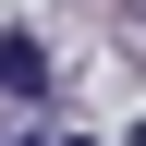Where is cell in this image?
<instances>
[{
    "mask_svg": "<svg viewBox=\"0 0 146 146\" xmlns=\"http://www.w3.org/2000/svg\"><path fill=\"white\" fill-rule=\"evenodd\" d=\"M61 146H98V134H61Z\"/></svg>",
    "mask_w": 146,
    "mask_h": 146,
    "instance_id": "cell-2",
    "label": "cell"
},
{
    "mask_svg": "<svg viewBox=\"0 0 146 146\" xmlns=\"http://www.w3.org/2000/svg\"><path fill=\"white\" fill-rule=\"evenodd\" d=\"M0 98H49V49L25 25H0Z\"/></svg>",
    "mask_w": 146,
    "mask_h": 146,
    "instance_id": "cell-1",
    "label": "cell"
},
{
    "mask_svg": "<svg viewBox=\"0 0 146 146\" xmlns=\"http://www.w3.org/2000/svg\"><path fill=\"white\" fill-rule=\"evenodd\" d=\"M122 146H146V122H134V134H122Z\"/></svg>",
    "mask_w": 146,
    "mask_h": 146,
    "instance_id": "cell-3",
    "label": "cell"
}]
</instances>
